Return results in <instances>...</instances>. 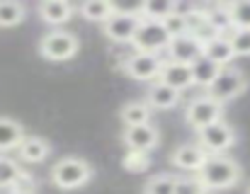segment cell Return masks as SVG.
<instances>
[{"mask_svg": "<svg viewBox=\"0 0 250 194\" xmlns=\"http://www.w3.org/2000/svg\"><path fill=\"white\" fill-rule=\"evenodd\" d=\"M131 46H134V51H141V54H163L170 46V34L163 27V22L141 19Z\"/></svg>", "mask_w": 250, "mask_h": 194, "instance_id": "cell-8", "label": "cell"}, {"mask_svg": "<svg viewBox=\"0 0 250 194\" xmlns=\"http://www.w3.org/2000/svg\"><path fill=\"white\" fill-rule=\"evenodd\" d=\"M12 190H17V192H34V190H37V180H34V175H32L29 170H20V175H17Z\"/></svg>", "mask_w": 250, "mask_h": 194, "instance_id": "cell-32", "label": "cell"}, {"mask_svg": "<svg viewBox=\"0 0 250 194\" xmlns=\"http://www.w3.org/2000/svg\"><path fill=\"white\" fill-rule=\"evenodd\" d=\"M39 51L49 61H68L78 54V37L66 29H51L49 34L42 37Z\"/></svg>", "mask_w": 250, "mask_h": 194, "instance_id": "cell-6", "label": "cell"}, {"mask_svg": "<svg viewBox=\"0 0 250 194\" xmlns=\"http://www.w3.org/2000/svg\"><path fill=\"white\" fill-rule=\"evenodd\" d=\"M163 27L167 29L170 39L187 34V22H185V17H177V15H170V17H166V19H163Z\"/></svg>", "mask_w": 250, "mask_h": 194, "instance_id": "cell-31", "label": "cell"}, {"mask_svg": "<svg viewBox=\"0 0 250 194\" xmlns=\"http://www.w3.org/2000/svg\"><path fill=\"white\" fill-rule=\"evenodd\" d=\"M192 66V78H194V85H199V88H204V93L211 88V83L216 80V76L221 73V66H216L211 58H207V56H199L194 63H189Z\"/></svg>", "mask_w": 250, "mask_h": 194, "instance_id": "cell-19", "label": "cell"}, {"mask_svg": "<svg viewBox=\"0 0 250 194\" xmlns=\"http://www.w3.org/2000/svg\"><path fill=\"white\" fill-rule=\"evenodd\" d=\"M236 129L229 121H216L202 131H197V143L209 153V155H224L229 148L236 146Z\"/></svg>", "mask_w": 250, "mask_h": 194, "instance_id": "cell-7", "label": "cell"}, {"mask_svg": "<svg viewBox=\"0 0 250 194\" xmlns=\"http://www.w3.org/2000/svg\"><path fill=\"white\" fill-rule=\"evenodd\" d=\"M7 194H37V192H17V190H10Z\"/></svg>", "mask_w": 250, "mask_h": 194, "instance_id": "cell-34", "label": "cell"}, {"mask_svg": "<svg viewBox=\"0 0 250 194\" xmlns=\"http://www.w3.org/2000/svg\"><path fill=\"white\" fill-rule=\"evenodd\" d=\"M151 163H153V160H151V153H146V151H126V155L122 158L124 170L136 173V175L151 170Z\"/></svg>", "mask_w": 250, "mask_h": 194, "instance_id": "cell-26", "label": "cell"}, {"mask_svg": "<svg viewBox=\"0 0 250 194\" xmlns=\"http://www.w3.org/2000/svg\"><path fill=\"white\" fill-rule=\"evenodd\" d=\"M167 61H177V63H194L199 56H204V44L199 39H194L192 34H182L170 39L167 46Z\"/></svg>", "mask_w": 250, "mask_h": 194, "instance_id": "cell-12", "label": "cell"}, {"mask_svg": "<svg viewBox=\"0 0 250 194\" xmlns=\"http://www.w3.org/2000/svg\"><path fill=\"white\" fill-rule=\"evenodd\" d=\"M175 185H177V175L158 173L148 177V182L144 185V194H175Z\"/></svg>", "mask_w": 250, "mask_h": 194, "instance_id": "cell-25", "label": "cell"}, {"mask_svg": "<svg viewBox=\"0 0 250 194\" xmlns=\"http://www.w3.org/2000/svg\"><path fill=\"white\" fill-rule=\"evenodd\" d=\"M246 90H248V76L241 68L229 66V68H221V73L216 76V80L211 83L207 95L224 104V102H231V99L241 97Z\"/></svg>", "mask_w": 250, "mask_h": 194, "instance_id": "cell-5", "label": "cell"}, {"mask_svg": "<svg viewBox=\"0 0 250 194\" xmlns=\"http://www.w3.org/2000/svg\"><path fill=\"white\" fill-rule=\"evenodd\" d=\"M163 63H166V58H163L161 54H141V51H134L131 56L124 58L122 68H124V73H126L131 80L156 83V80L161 78Z\"/></svg>", "mask_w": 250, "mask_h": 194, "instance_id": "cell-4", "label": "cell"}, {"mask_svg": "<svg viewBox=\"0 0 250 194\" xmlns=\"http://www.w3.org/2000/svg\"><path fill=\"white\" fill-rule=\"evenodd\" d=\"M122 138H124V146H126L129 151H146V153H151V151L161 143L158 126H153V124L129 126V129H124Z\"/></svg>", "mask_w": 250, "mask_h": 194, "instance_id": "cell-11", "label": "cell"}, {"mask_svg": "<svg viewBox=\"0 0 250 194\" xmlns=\"http://www.w3.org/2000/svg\"><path fill=\"white\" fill-rule=\"evenodd\" d=\"M161 83H166L167 88L177 90V93H185L194 85V78H192V66L189 63H177V61H167L163 63V71H161Z\"/></svg>", "mask_w": 250, "mask_h": 194, "instance_id": "cell-13", "label": "cell"}, {"mask_svg": "<svg viewBox=\"0 0 250 194\" xmlns=\"http://www.w3.org/2000/svg\"><path fill=\"white\" fill-rule=\"evenodd\" d=\"M27 19V7L15 0H0V29H12Z\"/></svg>", "mask_w": 250, "mask_h": 194, "instance_id": "cell-23", "label": "cell"}, {"mask_svg": "<svg viewBox=\"0 0 250 194\" xmlns=\"http://www.w3.org/2000/svg\"><path fill=\"white\" fill-rule=\"evenodd\" d=\"M207 15H209V22H211V27L216 29V34L229 37V34L233 32V19H231V7H229V2L209 5V7H207Z\"/></svg>", "mask_w": 250, "mask_h": 194, "instance_id": "cell-22", "label": "cell"}, {"mask_svg": "<svg viewBox=\"0 0 250 194\" xmlns=\"http://www.w3.org/2000/svg\"><path fill=\"white\" fill-rule=\"evenodd\" d=\"M209 160V153L199 146V143H182L172 151L170 155V163L177 168V170H185V173H197L207 165Z\"/></svg>", "mask_w": 250, "mask_h": 194, "instance_id": "cell-10", "label": "cell"}, {"mask_svg": "<svg viewBox=\"0 0 250 194\" xmlns=\"http://www.w3.org/2000/svg\"><path fill=\"white\" fill-rule=\"evenodd\" d=\"M49 155H51V143L42 136H24V141L17 148V158L27 165L44 163Z\"/></svg>", "mask_w": 250, "mask_h": 194, "instance_id": "cell-15", "label": "cell"}, {"mask_svg": "<svg viewBox=\"0 0 250 194\" xmlns=\"http://www.w3.org/2000/svg\"><path fill=\"white\" fill-rule=\"evenodd\" d=\"M22 141H24V129H22V124L0 116V153L17 151Z\"/></svg>", "mask_w": 250, "mask_h": 194, "instance_id": "cell-20", "label": "cell"}, {"mask_svg": "<svg viewBox=\"0 0 250 194\" xmlns=\"http://www.w3.org/2000/svg\"><path fill=\"white\" fill-rule=\"evenodd\" d=\"M139 24H141V15L139 10H117L104 24V37L114 44H131L136 32H139Z\"/></svg>", "mask_w": 250, "mask_h": 194, "instance_id": "cell-9", "label": "cell"}, {"mask_svg": "<svg viewBox=\"0 0 250 194\" xmlns=\"http://www.w3.org/2000/svg\"><path fill=\"white\" fill-rule=\"evenodd\" d=\"M224 116V104L216 102L214 97H209L207 93L192 97L185 107V121L194 129V131H202L216 121H221Z\"/></svg>", "mask_w": 250, "mask_h": 194, "instance_id": "cell-3", "label": "cell"}, {"mask_svg": "<svg viewBox=\"0 0 250 194\" xmlns=\"http://www.w3.org/2000/svg\"><path fill=\"white\" fill-rule=\"evenodd\" d=\"M199 5H194V2H187V0H177V2H172V15H177V17H189L194 10H197Z\"/></svg>", "mask_w": 250, "mask_h": 194, "instance_id": "cell-33", "label": "cell"}, {"mask_svg": "<svg viewBox=\"0 0 250 194\" xmlns=\"http://www.w3.org/2000/svg\"><path fill=\"white\" fill-rule=\"evenodd\" d=\"M141 19H153V22H163L166 17L172 15V0H146L139 7Z\"/></svg>", "mask_w": 250, "mask_h": 194, "instance_id": "cell-24", "label": "cell"}, {"mask_svg": "<svg viewBox=\"0 0 250 194\" xmlns=\"http://www.w3.org/2000/svg\"><path fill=\"white\" fill-rule=\"evenodd\" d=\"M180 99H182V93L167 88L166 83H161V80L151 83L148 90H146V102H148V107H151V109H158V112L175 109V107L180 104Z\"/></svg>", "mask_w": 250, "mask_h": 194, "instance_id": "cell-16", "label": "cell"}, {"mask_svg": "<svg viewBox=\"0 0 250 194\" xmlns=\"http://www.w3.org/2000/svg\"><path fill=\"white\" fill-rule=\"evenodd\" d=\"M20 163L7 158V155H0V190H12L17 175H20Z\"/></svg>", "mask_w": 250, "mask_h": 194, "instance_id": "cell-27", "label": "cell"}, {"mask_svg": "<svg viewBox=\"0 0 250 194\" xmlns=\"http://www.w3.org/2000/svg\"><path fill=\"white\" fill-rule=\"evenodd\" d=\"M151 116H153V109L148 107V102H146V99H144V102H139V99L126 102V104L122 107V112H119V119H122L124 129H129V126H144V124H151Z\"/></svg>", "mask_w": 250, "mask_h": 194, "instance_id": "cell-18", "label": "cell"}, {"mask_svg": "<svg viewBox=\"0 0 250 194\" xmlns=\"http://www.w3.org/2000/svg\"><path fill=\"white\" fill-rule=\"evenodd\" d=\"M236 56H250V29H233L229 34Z\"/></svg>", "mask_w": 250, "mask_h": 194, "instance_id": "cell-30", "label": "cell"}, {"mask_svg": "<svg viewBox=\"0 0 250 194\" xmlns=\"http://www.w3.org/2000/svg\"><path fill=\"white\" fill-rule=\"evenodd\" d=\"M76 5L68 0H44L37 5V12L42 17V22L51 24V27H61L66 22H71V17L76 15Z\"/></svg>", "mask_w": 250, "mask_h": 194, "instance_id": "cell-14", "label": "cell"}, {"mask_svg": "<svg viewBox=\"0 0 250 194\" xmlns=\"http://www.w3.org/2000/svg\"><path fill=\"white\" fill-rule=\"evenodd\" d=\"M229 7H231L233 29H250V0H236V2H229Z\"/></svg>", "mask_w": 250, "mask_h": 194, "instance_id": "cell-28", "label": "cell"}, {"mask_svg": "<svg viewBox=\"0 0 250 194\" xmlns=\"http://www.w3.org/2000/svg\"><path fill=\"white\" fill-rule=\"evenodd\" d=\"M204 194H211V192H204Z\"/></svg>", "mask_w": 250, "mask_h": 194, "instance_id": "cell-36", "label": "cell"}, {"mask_svg": "<svg viewBox=\"0 0 250 194\" xmlns=\"http://www.w3.org/2000/svg\"><path fill=\"white\" fill-rule=\"evenodd\" d=\"M117 10L119 7L114 2H107V0H87V2H83L78 7V12L83 15L87 22H100V24H104Z\"/></svg>", "mask_w": 250, "mask_h": 194, "instance_id": "cell-21", "label": "cell"}, {"mask_svg": "<svg viewBox=\"0 0 250 194\" xmlns=\"http://www.w3.org/2000/svg\"><path fill=\"white\" fill-rule=\"evenodd\" d=\"M90 180H92V165L78 155L61 158L51 168V182L59 190H81Z\"/></svg>", "mask_w": 250, "mask_h": 194, "instance_id": "cell-2", "label": "cell"}, {"mask_svg": "<svg viewBox=\"0 0 250 194\" xmlns=\"http://www.w3.org/2000/svg\"><path fill=\"white\" fill-rule=\"evenodd\" d=\"M207 190L202 187L197 175H177V185H175V194H204Z\"/></svg>", "mask_w": 250, "mask_h": 194, "instance_id": "cell-29", "label": "cell"}, {"mask_svg": "<svg viewBox=\"0 0 250 194\" xmlns=\"http://www.w3.org/2000/svg\"><path fill=\"white\" fill-rule=\"evenodd\" d=\"M199 182L207 192L231 190L241 180V165L229 155H209L207 165L199 170Z\"/></svg>", "mask_w": 250, "mask_h": 194, "instance_id": "cell-1", "label": "cell"}, {"mask_svg": "<svg viewBox=\"0 0 250 194\" xmlns=\"http://www.w3.org/2000/svg\"><path fill=\"white\" fill-rule=\"evenodd\" d=\"M204 56L211 58L216 66L229 68V66L233 63V58H236V51H233V46H231V39L224 37V34H219V37H214L211 41L204 44Z\"/></svg>", "mask_w": 250, "mask_h": 194, "instance_id": "cell-17", "label": "cell"}, {"mask_svg": "<svg viewBox=\"0 0 250 194\" xmlns=\"http://www.w3.org/2000/svg\"><path fill=\"white\" fill-rule=\"evenodd\" d=\"M248 194H250V185H248Z\"/></svg>", "mask_w": 250, "mask_h": 194, "instance_id": "cell-35", "label": "cell"}]
</instances>
